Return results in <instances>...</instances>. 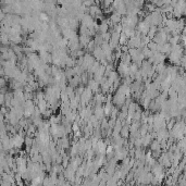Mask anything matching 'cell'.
<instances>
[{
    "label": "cell",
    "instance_id": "6da1fadb",
    "mask_svg": "<svg viewBox=\"0 0 186 186\" xmlns=\"http://www.w3.org/2000/svg\"><path fill=\"white\" fill-rule=\"evenodd\" d=\"M104 108H102L101 106H97V107H96V110H95V115H94V117H95L98 121H100V120L104 119Z\"/></svg>",
    "mask_w": 186,
    "mask_h": 186
},
{
    "label": "cell",
    "instance_id": "7a4b0ae2",
    "mask_svg": "<svg viewBox=\"0 0 186 186\" xmlns=\"http://www.w3.org/2000/svg\"><path fill=\"white\" fill-rule=\"evenodd\" d=\"M110 20H111V23H112L113 25H114V24H120V22H121V20H122V17L119 14V13L114 12L112 15H111Z\"/></svg>",
    "mask_w": 186,
    "mask_h": 186
},
{
    "label": "cell",
    "instance_id": "3957f363",
    "mask_svg": "<svg viewBox=\"0 0 186 186\" xmlns=\"http://www.w3.org/2000/svg\"><path fill=\"white\" fill-rule=\"evenodd\" d=\"M120 134L121 136L124 138V137H127L129 136V126H122L121 131H120Z\"/></svg>",
    "mask_w": 186,
    "mask_h": 186
},
{
    "label": "cell",
    "instance_id": "277c9868",
    "mask_svg": "<svg viewBox=\"0 0 186 186\" xmlns=\"http://www.w3.org/2000/svg\"><path fill=\"white\" fill-rule=\"evenodd\" d=\"M112 151V146H109L108 149H107V152H111Z\"/></svg>",
    "mask_w": 186,
    "mask_h": 186
}]
</instances>
